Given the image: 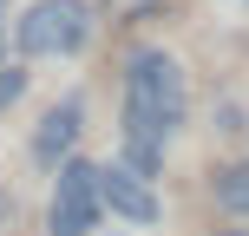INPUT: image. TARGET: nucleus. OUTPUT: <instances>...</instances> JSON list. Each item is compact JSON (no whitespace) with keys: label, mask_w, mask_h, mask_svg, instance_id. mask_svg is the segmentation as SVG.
<instances>
[{"label":"nucleus","mask_w":249,"mask_h":236,"mask_svg":"<svg viewBox=\"0 0 249 236\" xmlns=\"http://www.w3.org/2000/svg\"><path fill=\"white\" fill-rule=\"evenodd\" d=\"M124 105L144 112V118H158L164 131H177V125H184V105H190L184 66H177L171 53H158V46L131 53V66H124Z\"/></svg>","instance_id":"nucleus-1"},{"label":"nucleus","mask_w":249,"mask_h":236,"mask_svg":"<svg viewBox=\"0 0 249 236\" xmlns=\"http://www.w3.org/2000/svg\"><path fill=\"white\" fill-rule=\"evenodd\" d=\"M86 39H92V7L86 0H33L13 20V46L26 59H59V53H79Z\"/></svg>","instance_id":"nucleus-2"},{"label":"nucleus","mask_w":249,"mask_h":236,"mask_svg":"<svg viewBox=\"0 0 249 236\" xmlns=\"http://www.w3.org/2000/svg\"><path fill=\"white\" fill-rule=\"evenodd\" d=\"M105 217L99 197V164L92 158H59V177H53V210H46V236H92Z\"/></svg>","instance_id":"nucleus-3"},{"label":"nucleus","mask_w":249,"mask_h":236,"mask_svg":"<svg viewBox=\"0 0 249 236\" xmlns=\"http://www.w3.org/2000/svg\"><path fill=\"white\" fill-rule=\"evenodd\" d=\"M99 197H105L112 217H124V223H158V217H164L151 177H138L124 158H118V164H99Z\"/></svg>","instance_id":"nucleus-4"},{"label":"nucleus","mask_w":249,"mask_h":236,"mask_svg":"<svg viewBox=\"0 0 249 236\" xmlns=\"http://www.w3.org/2000/svg\"><path fill=\"white\" fill-rule=\"evenodd\" d=\"M79 131H86V99H59L46 118H39V131H33V158H39V164H59V158H72Z\"/></svg>","instance_id":"nucleus-5"},{"label":"nucleus","mask_w":249,"mask_h":236,"mask_svg":"<svg viewBox=\"0 0 249 236\" xmlns=\"http://www.w3.org/2000/svg\"><path fill=\"white\" fill-rule=\"evenodd\" d=\"M216 203L230 217H249V164H223L216 171Z\"/></svg>","instance_id":"nucleus-6"},{"label":"nucleus","mask_w":249,"mask_h":236,"mask_svg":"<svg viewBox=\"0 0 249 236\" xmlns=\"http://www.w3.org/2000/svg\"><path fill=\"white\" fill-rule=\"evenodd\" d=\"M124 164H131L138 177H158V164H164V145H158V138H124Z\"/></svg>","instance_id":"nucleus-7"},{"label":"nucleus","mask_w":249,"mask_h":236,"mask_svg":"<svg viewBox=\"0 0 249 236\" xmlns=\"http://www.w3.org/2000/svg\"><path fill=\"white\" fill-rule=\"evenodd\" d=\"M20 92H26V73H20V66H0V112H7Z\"/></svg>","instance_id":"nucleus-8"},{"label":"nucleus","mask_w":249,"mask_h":236,"mask_svg":"<svg viewBox=\"0 0 249 236\" xmlns=\"http://www.w3.org/2000/svg\"><path fill=\"white\" fill-rule=\"evenodd\" d=\"M0 53H7V20H0Z\"/></svg>","instance_id":"nucleus-9"},{"label":"nucleus","mask_w":249,"mask_h":236,"mask_svg":"<svg viewBox=\"0 0 249 236\" xmlns=\"http://www.w3.org/2000/svg\"><path fill=\"white\" fill-rule=\"evenodd\" d=\"M0 20H7V0H0Z\"/></svg>","instance_id":"nucleus-10"},{"label":"nucleus","mask_w":249,"mask_h":236,"mask_svg":"<svg viewBox=\"0 0 249 236\" xmlns=\"http://www.w3.org/2000/svg\"><path fill=\"white\" fill-rule=\"evenodd\" d=\"M223 236H243V230H223Z\"/></svg>","instance_id":"nucleus-11"}]
</instances>
